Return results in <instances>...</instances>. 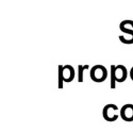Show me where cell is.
Segmentation results:
<instances>
[{"label":"cell","instance_id":"obj_1","mask_svg":"<svg viewBox=\"0 0 133 133\" xmlns=\"http://www.w3.org/2000/svg\"><path fill=\"white\" fill-rule=\"evenodd\" d=\"M133 24V20L126 19L122 21L119 25L120 30L126 34V35H120L118 36L119 41L125 44H133V30L129 28L128 26Z\"/></svg>","mask_w":133,"mask_h":133},{"label":"cell","instance_id":"obj_2","mask_svg":"<svg viewBox=\"0 0 133 133\" xmlns=\"http://www.w3.org/2000/svg\"><path fill=\"white\" fill-rule=\"evenodd\" d=\"M108 70L105 66L102 64L94 65L90 71V77L96 83H100L104 82L108 77Z\"/></svg>","mask_w":133,"mask_h":133},{"label":"cell","instance_id":"obj_3","mask_svg":"<svg viewBox=\"0 0 133 133\" xmlns=\"http://www.w3.org/2000/svg\"><path fill=\"white\" fill-rule=\"evenodd\" d=\"M118 107L114 104L109 103L105 105L102 109V116L103 118L108 122H113L116 121L118 114L117 112Z\"/></svg>","mask_w":133,"mask_h":133},{"label":"cell","instance_id":"obj_4","mask_svg":"<svg viewBox=\"0 0 133 133\" xmlns=\"http://www.w3.org/2000/svg\"><path fill=\"white\" fill-rule=\"evenodd\" d=\"M128 71L126 67L123 64L115 65L114 68V76L116 82H124L127 78Z\"/></svg>","mask_w":133,"mask_h":133},{"label":"cell","instance_id":"obj_5","mask_svg":"<svg viewBox=\"0 0 133 133\" xmlns=\"http://www.w3.org/2000/svg\"><path fill=\"white\" fill-rule=\"evenodd\" d=\"M75 70L72 65L65 64L62 68V76L65 83H70L75 77Z\"/></svg>","mask_w":133,"mask_h":133},{"label":"cell","instance_id":"obj_6","mask_svg":"<svg viewBox=\"0 0 133 133\" xmlns=\"http://www.w3.org/2000/svg\"><path fill=\"white\" fill-rule=\"evenodd\" d=\"M120 115L126 121H133V104L128 103L124 105L121 109Z\"/></svg>","mask_w":133,"mask_h":133},{"label":"cell","instance_id":"obj_7","mask_svg":"<svg viewBox=\"0 0 133 133\" xmlns=\"http://www.w3.org/2000/svg\"><path fill=\"white\" fill-rule=\"evenodd\" d=\"M89 68L88 64H79L78 65V75L77 81L79 83H82L84 81V72L85 70H88Z\"/></svg>","mask_w":133,"mask_h":133},{"label":"cell","instance_id":"obj_8","mask_svg":"<svg viewBox=\"0 0 133 133\" xmlns=\"http://www.w3.org/2000/svg\"><path fill=\"white\" fill-rule=\"evenodd\" d=\"M62 65L59 64L58 65V88L59 89H62L63 88V78L62 76Z\"/></svg>","mask_w":133,"mask_h":133},{"label":"cell","instance_id":"obj_9","mask_svg":"<svg viewBox=\"0 0 133 133\" xmlns=\"http://www.w3.org/2000/svg\"><path fill=\"white\" fill-rule=\"evenodd\" d=\"M115 65L111 64L110 65V88L115 89L116 87V80L114 76V68Z\"/></svg>","mask_w":133,"mask_h":133},{"label":"cell","instance_id":"obj_10","mask_svg":"<svg viewBox=\"0 0 133 133\" xmlns=\"http://www.w3.org/2000/svg\"><path fill=\"white\" fill-rule=\"evenodd\" d=\"M129 76L131 79L133 81V66L131 68L129 71Z\"/></svg>","mask_w":133,"mask_h":133}]
</instances>
